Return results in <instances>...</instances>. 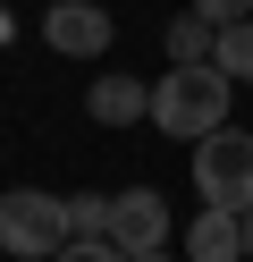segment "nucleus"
<instances>
[{
  "label": "nucleus",
  "mask_w": 253,
  "mask_h": 262,
  "mask_svg": "<svg viewBox=\"0 0 253 262\" xmlns=\"http://www.w3.org/2000/svg\"><path fill=\"white\" fill-rule=\"evenodd\" d=\"M211 68L228 76V85H245V76H253V17L219 26V42H211Z\"/></svg>",
  "instance_id": "1a4fd4ad"
},
{
  "label": "nucleus",
  "mask_w": 253,
  "mask_h": 262,
  "mask_svg": "<svg viewBox=\"0 0 253 262\" xmlns=\"http://www.w3.org/2000/svg\"><path fill=\"white\" fill-rule=\"evenodd\" d=\"M110 245H118V254H152V245H169V194H152V186L110 194Z\"/></svg>",
  "instance_id": "39448f33"
},
{
  "label": "nucleus",
  "mask_w": 253,
  "mask_h": 262,
  "mask_svg": "<svg viewBox=\"0 0 253 262\" xmlns=\"http://www.w3.org/2000/svg\"><path fill=\"white\" fill-rule=\"evenodd\" d=\"M160 42H169V68H211V42H219V26L202 17V9H177Z\"/></svg>",
  "instance_id": "6e6552de"
},
{
  "label": "nucleus",
  "mask_w": 253,
  "mask_h": 262,
  "mask_svg": "<svg viewBox=\"0 0 253 262\" xmlns=\"http://www.w3.org/2000/svg\"><path fill=\"white\" fill-rule=\"evenodd\" d=\"M67 228L76 237H110V194H67Z\"/></svg>",
  "instance_id": "9d476101"
},
{
  "label": "nucleus",
  "mask_w": 253,
  "mask_h": 262,
  "mask_svg": "<svg viewBox=\"0 0 253 262\" xmlns=\"http://www.w3.org/2000/svg\"><path fill=\"white\" fill-rule=\"evenodd\" d=\"M51 262H127V254H118L110 237H67V245H59Z\"/></svg>",
  "instance_id": "9b49d317"
},
{
  "label": "nucleus",
  "mask_w": 253,
  "mask_h": 262,
  "mask_svg": "<svg viewBox=\"0 0 253 262\" xmlns=\"http://www.w3.org/2000/svg\"><path fill=\"white\" fill-rule=\"evenodd\" d=\"M186 9H202L211 26H236V17H253V0H186Z\"/></svg>",
  "instance_id": "f8f14e48"
},
{
  "label": "nucleus",
  "mask_w": 253,
  "mask_h": 262,
  "mask_svg": "<svg viewBox=\"0 0 253 262\" xmlns=\"http://www.w3.org/2000/svg\"><path fill=\"white\" fill-rule=\"evenodd\" d=\"M42 42L59 59H101L118 42V17L101 9V0H51V9H42Z\"/></svg>",
  "instance_id": "20e7f679"
},
{
  "label": "nucleus",
  "mask_w": 253,
  "mask_h": 262,
  "mask_svg": "<svg viewBox=\"0 0 253 262\" xmlns=\"http://www.w3.org/2000/svg\"><path fill=\"white\" fill-rule=\"evenodd\" d=\"M245 262H253V211H245Z\"/></svg>",
  "instance_id": "4468645a"
},
{
  "label": "nucleus",
  "mask_w": 253,
  "mask_h": 262,
  "mask_svg": "<svg viewBox=\"0 0 253 262\" xmlns=\"http://www.w3.org/2000/svg\"><path fill=\"white\" fill-rule=\"evenodd\" d=\"M228 110H236V85L219 68H169L160 85H152V127H160V136L202 144V136L228 127Z\"/></svg>",
  "instance_id": "f257e3e1"
},
{
  "label": "nucleus",
  "mask_w": 253,
  "mask_h": 262,
  "mask_svg": "<svg viewBox=\"0 0 253 262\" xmlns=\"http://www.w3.org/2000/svg\"><path fill=\"white\" fill-rule=\"evenodd\" d=\"M67 237H76V228H67V194H51V186H9L0 194V254L51 262Z\"/></svg>",
  "instance_id": "f03ea898"
},
{
  "label": "nucleus",
  "mask_w": 253,
  "mask_h": 262,
  "mask_svg": "<svg viewBox=\"0 0 253 262\" xmlns=\"http://www.w3.org/2000/svg\"><path fill=\"white\" fill-rule=\"evenodd\" d=\"M194 194L219 211H253V136L245 127H219L194 144Z\"/></svg>",
  "instance_id": "7ed1b4c3"
},
{
  "label": "nucleus",
  "mask_w": 253,
  "mask_h": 262,
  "mask_svg": "<svg viewBox=\"0 0 253 262\" xmlns=\"http://www.w3.org/2000/svg\"><path fill=\"white\" fill-rule=\"evenodd\" d=\"M127 262H169V245H152V254H127Z\"/></svg>",
  "instance_id": "ddd939ff"
},
{
  "label": "nucleus",
  "mask_w": 253,
  "mask_h": 262,
  "mask_svg": "<svg viewBox=\"0 0 253 262\" xmlns=\"http://www.w3.org/2000/svg\"><path fill=\"white\" fill-rule=\"evenodd\" d=\"M84 110H93L101 127H135V119H152V85H135L127 68H101L93 93H84Z\"/></svg>",
  "instance_id": "0eeeda50"
},
{
  "label": "nucleus",
  "mask_w": 253,
  "mask_h": 262,
  "mask_svg": "<svg viewBox=\"0 0 253 262\" xmlns=\"http://www.w3.org/2000/svg\"><path fill=\"white\" fill-rule=\"evenodd\" d=\"M186 262H245V211L202 203L194 228H186Z\"/></svg>",
  "instance_id": "423d86ee"
}]
</instances>
